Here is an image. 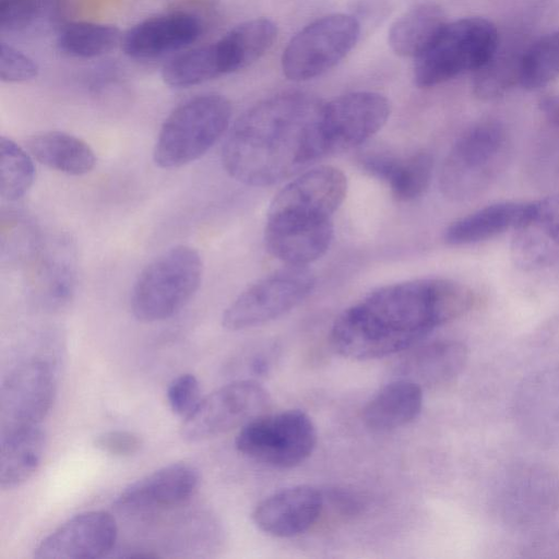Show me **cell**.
<instances>
[{
  "instance_id": "obj_21",
  "label": "cell",
  "mask_w": 559,
  "mask_h": 559,
  "mask_svg": "<svg viewBox=\"0 0 559 559\" xmlns=\"http://www.w3.org/2000/svg\"><path fill=\"white\" fill-rule=\"evenodd\" d=\"M467 347L457 341H438L411 350L397 365V378L432 388L454 380L466 366Z\"/></svg>"
},
{
  "instance_id": "obj_6",
  "label": "cell",
  "mask_w": 559,
  "mask_h": 559,
  "mask_svg": "<svg viewBox=\"0 0 559 559\" xmlns=\"http://www.w3.org/2000/svg\"><path fill=\"white\" fill-rule=\"evenodd\" d=\"M202 274V259L194 248L179 245L164 251L141 271L133 284V316L142 322L173 317L197 293Z\"/></svg>"
},
{
  "instance_id": "obj_16",
  "label": "cell",
  "mask_w": 559,
  "mask_h": 559,
  "mask_svg": "<svg viewBox=\"0 0 559 559\" xmlns=\"http://www.w3.org/2000/svg\"><path fill=\"white\" fill-rule=\"evenodd\" d=\"M513 416L533 442L548 447L559 443V367L536 371L520 383Z\"/></svg>"
},
{
  "instance_id": "obj_10",
  "label": "cell",
  "mask_w": 559,
  "mask_h": 559,
  "mask_svg": "<svg viewBox=\"0 0 559 559\" xmlns=\"http://www.w3.org/2000/svg\"><path fill=\"white\" fill-rule=\"evenodd\" d=\"M357 19L346 13L321 16L295 34L282 55L284 75L293 81L317 78L334 68L355 47Z\"/></svg>"
},
{
  "instance_id": "obj_26",
  "label": "cell",
  "mask_w": 559,
  "mask_h": 559,
  "mask_svg": "<svg viewBox=\"0 0 559 559\" xmlns=\"http://www.w3.org/2000/svg\"><path fill=\"white\" fill-rule=\"evenodd\" d=\"M277 36L276 24L266 17L245 21L215 41L225 74L248 68L260 59Z\"/></svg>"
},
{
  "instance_id": "obj_12",
  "label": "cell",
  "mask_w": 559,
  "mask_h": 559,
  "mask_svg": "<svg viewBox=\"0 0 559 559\" xmlns=\"http://www.w3.org/2000/svg\"><path fill=\"white\" fill-rule=\"evenodd\" d=\"M271 397L254 379H237L201 399L185 418L180 433L186 441H203L235 428L266 413Z\"/></svg>"
},
{
  "instance_id": "obj_4",
  "label": "cell",
  "mask_w": 559,
  "mask_h": 559,
  "mask_svg": "<svg viewBox=\"0 0 559 559\" xmlns=\"http://www.w3.org/2000/svg\"><path fill=\"white\" fill-rule=\"evenodd\" d=\"M511 139L506 126L485 119L466 129L445 156L439 176L442 194L453 202L484 193L506 169Z\"/></svg>"
},
{
  "instance_id": "obj_1",
  "label": "cell",
  "mask_w": 559,
  "mask_h": 559,
  "mask_svg": "<svg viewBox=\"0 0 559 559\" xmlns=\"http://www.w3.org/2000/svg\"><path fill=\"white\" fill-rule=\"evenodd\" d=\"M473 302V292L449 278L386 285L344 310L330 341L344 357L382 358L413 347L437 326L467 312Z\"/></svg>"
},
{
  "instance_id": "obj_24",
  "label": "cell",
  "mask_w": 559,
  "mask_h": 559,
  "mask_svg": "<svg viewBox=\"0 0 559 559\" xmlns=\"http://www.w3.org/2000/svg\"><path fill=\"white\" fill-rule=\"evenodd\" d=\"M423 388L396 378L381 388L362 412L365 425L374 431H389L414 421L421 412Z\"/></svg>"
},
{
  "instance_id": "obj_33",
  "label": "cell",
  "mask_w": 559,
  "mask_h": 559,
  "mask_svg": "<svg viewBox=\"0 0 559 559\" xmlns=\"http://www.w3.org/2000/svg\"><path fill=\"white\" fill-rule=\"evenodd\" d=\"M64 0H0V28L26 33L53 24Z\"/></svg>"
},
{
  "instance_id": "obj_5",
  "label": "cell",
  "mask_w": 559,
  "mask_h": 559,
  "mask_svg": "<svg viewBox=\"0 0 559 559\" xmlns=\"http://www.w3.org/2000/svg\"><path fill=\"white\" fill-rule=\"evenodd\" d=\"M231 104L221 94L195 95L174 108L164 120L153 158L162 168H178L203 156L226 132Z\"/></svg>"
},
{
  "instance_id": "obj_3",
  "label": "cell",
  "mask_w": 559,
  "mask_h": 559,
  "mask_svg": "<svg viewBox=\"0 0 559 559\" xmlns=\"http://www.w3.org/2000/svg\"><path fill=\"white\" fill-rule=\"evenodd\" d=\"M346 191V177L336 167L320 166L300 174L272 200L264 234L297 240H332V217Z\"/></svg>"
},
{
  "instance_id": "obj_9",
  "label": "cell",
  "mask_w": 559,
  "mask_h": 559,
  "mask_svg": "<svg viewBox=\"0 0 559 559\" xmlns=\"http://www.w3.org/2000/svg\"><path fill=\"white\" fill-rule=\"evenodd\" d=\"M503 522L522 534L538 535L559 521V479L540 467L519 465L508 471L497 489Z\"/></svg>"
},
{
  "instance_id": "obj_30",
  "label": "cell",
  "mask_w": 559,
  "mask_h": 559,
  "mask_svg": "<svg viewBox=\"0 0 559 559\" xmlns=\"http://www.w3.org/2000/svg\"><path fill=\"white\" fill-rule=\"evenodd\" d=\"M122 33L111 24L74 21L58 28L56 46L68 57L90 59L104 56L120 45Z\"/></svg>"
},
{
  "instance_id": "obj_18",
  "label": "cell",
  "mask_w": 559,
  "mask_h": 559,
  "mask_svg": "<svg viewBox=\"0 0 559 559\" xmlns=\"http://www.w3.org/2000/svg\"><path fill=\"white\" fill-rule=\"evenodd\" d=\"M202 33L200 20L188 12L175 11L142 20L123 34L120 47L132 59H154L194 43Z\"/></svg>"
},
{
  "instance_id": "obj_19",
  "label": "cell",
  "mask_w": 559,
  "mask_h": 559,
  "mask_svg": "<svg viewBox=\"0 0 559 559\" xmlns=\"http://www.w3.org/2000/svg\"><path fill=\"white\" fill-rule=\"evenodd\" d=\"M324 495L309 485L292 486L260 501L252 512L255 526L274 537H293L308 531L319 519Z\"/></svg>"
},
{
  "instance_id": "obj_2",
  "label": "cell",
  "mask_w": 559,
  "mask_h": 559,
  "mask_svg": "<svg viewBox=\"0 0 559 559\" xmlns=\"http://www.w3.org/2000/svg\"><path fill=\"white\" fill-rule=\"evenodd\" d=\"M323 103L305 93H284L248 108L231 126L222 164L235 180L265 187L322 158Z\"/></svg>"
},
{
  "instance_id": "obj_17",
  "label": "cell",
  "mask_w": 559,
  "mask_h": 559,
  "mask_svg": "<svg viewBox=\"0 0 559 559\" xmlns=\"http://www.w3.org/2000/svg\"><path fill=\"white\" fill-rule=\"evenodd\" d=\"M510 257L525 272L559 262V193L530 202L522 223L513 230Z\"/></svg>"
},
{
  "instance_id": "obj_27",
  "label": "cell",
  "mask_w": 559,
  "mask_h": 559,
  "mask_svg": "<svg viewBox=\"0 0 559 559\" xmlns=\"http://www.w3.org/2000/svg\"><path fill=\"white\" fill-rule=\"evenodd\" d=\"M447 23L440 5L433 2L417 3L391 25L389 46L401 57L416 59L428 49Z\"/></svg>"
},
{
  "instance_id": "obj_36",
  "label": "cell",
  "mask_w": 559,
  "mask_h": 559,
  "mask_svg": "<svg viewBox=\"0 0 559 559\" xmlns=\"http://www.w3.org/2000/svg\"><path fill=\"white\" fill-rule=\"evenodd\" d=\"M166 395L170 409L186 418L201 401L199 381L191 373L180 374L169 383Z\"/></svg>"
},
{
  "instance_id": "obj_37",
  "label": "cell",
  "mask_w": 559,
  "mask_h": 559,
  "mask_svg": "<svg viewBox=\"0 0 559 559\" xmlns=\"http://www.w3.org/2000/svg\"><path fill=\"white\" fill-rule=\"evenodd\" d=\"M93 444L108 455L126 457L140 451L142 439L131 431L110 430L98 435Z\"/></svg>"
},
{
  "instance_id": "obj_35",
  "label": "cell",
  "mask_w": 559,
  "mask_h": 559,
  "mask_svg": "<svg viewBox=\"0 0 559 559\" xmlns=\"http://www.w3.org/2000/svg\"><path fill=\"white\" fill-rule=\"evenodd\" d=\"M39 71L38 64L29 56L0 41V80L4 83H21L33 80Z\"/></svg>"
},
{
  "instance_id": "obj_8",
  "label": "cell",
  "mask_w": 559,
  "mask_h": 559,
  "mask_svg": "<svg viewBox=\"0 0 559 559\" xmlns=\"http://www.w3.org/2000/svg\"><path fill=\"white\" fill-rule=\"evenodd\" d=\"M317 444V429L300 409L262 414L242 426L235 447L245 456L276 468H292L305 462Z\"/></svg>"
},
{
  "instance_id": "obj_32",
  "label": "cell",
  "mask_w": 559,
  "mask_h": 559,
  "mask_svg": "<svg viewBox=\"0 0 559 559\" xmlns=\"http://www.w3.org/2000/svg\"><path fill=\"white\" fill-rule=\"evenodd\" d=\"M559 76V29L528 45L524 51L520 83L524 90L536 91Z\"/></svg>"
},
{
  "instance_id": "obj_39",
  "label": "cell",
  "mask_w": 559,
  "mask_h": 559,
  "mask_svg": "<svg viewBox=\"0 0 559 559\" xmlns=\"http://www.w3.org/2000/svg\"><path fill=\"white\" fill-rule=\"evenodd\" d=\"M538 108L545 118L559 129V95H544L538 100Z\"/></svg>"
},
{
  "instance_id": "obj_13",
  "label": "cell",
  "mask_w": 559,
  "mask_h": 559,
  "mask_svg": "<svg viewBox=\"0 0 559 559\" xmlns=\"http://www.w3.org/2000/svg\"><path fill=\"white\" fill-rule=\"evenodd\" d=\"M389 116V100L376 92H353L323 104L320 115L323 157L364 143L385 124Z\"/></svg>"
},
{
  "instance_id": "obj_25",
  "label": "cell",
  "mask_w": 559,
  "mask_h": 559,
  "mask_svg": "<svg viewBox=\"0 0 559 559\" xmlns=\"http://www.w3.org/2000/svg\"><path fill=\"white\" fill-rule=\"evenodd\" d=\"M528 206L530 202L515 201L486 205L449 225L444 231V240L452 246H463L514 230L524 219Z\"/></svg>"
},
{
  "instance_id": "obj_29",
  "label": "cell",
  "mask_w": 559,
  "mask_h": 559,
  "mask_svg": "<svg viewBox=\"0 0 559 559\" xmlns=\"http://www.w3.org/2000/svg\"><path fill=\"white\" fill-rule=\"evenodd\" d=\"M527 46L498 43L488 61L474 72L472 87L474 95L481 100H492L503 96L520 83L521 63Z\"/></svg>"
},
{
  "instance_id": "obj_31",
  "label": "cell",
  "mask_w": 559,
  "mask_h": 559,
  "mask_svg": "<svg viewBox=\"0 0 559 559\" xmlns=\"http://www.w3.org/2000/svg\"><path fill=\"white\" fill-rule=\"evenodd\" d=\"M224 74L216 44H207L185 50L162 68L164 83L174 88H188Z\"/></svg>"
},
{
  "instance_id": "obj_28",
  "label": "cell",
  "mask_w": 559,
  "mask_h": 559,
  "mask_svg": "<svg viewBox=\"0 0 559 559\" xmlns=\"http://www.w3.org/2000/svg\"><path fill=\"white\" fill-rule=\"evenodd\" d=\"M26 145L40 164L68 175H85L96 164L95 153L85 141L62 131L36 133Z\"/></svg>"
},
{
  "instance_id": "obj_15",
  "label": "cell",
  "mask_w": 559,
  "mask_h": 559,
  "mask_svg": "<svg viewBox=\"0 0 559 559\" xmlns=\"http://www.w3.org/2000/svg\"><path fill=\"white\" fill-rule=\"evenodd\" d=\"M117 524L106 511H86L72 516L35 548L36 559H97L110 552Z\"/></svg>"
},
{
  "instance_id": "obj_23",
  "label": "cell",
  "mask_w": 559,
  "mask_h": 559,
  "mask_svg": "<svg viewBox=\"0 0 559 559\" xmlns=\"http://www.w3.org/2000/svg\"><path fill=\"white\" fill-rule=\"evenodd\" d=\"M46 449L40 425L1 431L0 487L13 489L28 480L39 467Z\"/></svg>"
},
{
  "instance_id": "obj_20",
  "label": "cell",
  "mask_w": 559,
  "mask_h": 559,
  "mask_svg": "<svg viewBox=\"0 0 559 559\" xmlns=\"http://www.w3.org/2000/svg\"><path fill=\"white\" fill-rule=\"evenodd\" d=\"M199 480V471L192 464L171 463L130 484L117 497L115 506L124 512L178 506L193 495Z\"/></svg>"
},
{
  "instance_id": "obj_11",
  "label": "cell",
  "mask_w": 559,
  "mask_h": 559,
  "mask_svg": "<svg viewBox=\"0 0 559 559\" xmlns=\"http://www.w3.org/2000/svg\"><path fill=\"white\" fill-rule=\"evenodd\" d=\"M305 266H292L266 275L241 292L225 309L222 325L230 331L254 328L289 312L314 287Z\"/></svg>"
},
{
  "instance_id": "obj_14",
  "label": "cell",
  "mask_w": 559,
  "mask_h": 559,
  "mask_svg": "<svg viewBox=\"0 0 559 559\" xmlns=\"http://www.w3.org/2000/svg\"><path fill=\"white\" fill-rule=\"evenodd\" d=\"M56 391L50 362L35 358L17 365L0 389L1 431L39 425L53 404Z\"/></svg>"
},
{
  "instance_id": "obj_38",
  "label": "cell",
  "mask_w": 559,
  "mask_h": 559,
  "mask_svg": "<svg viewBox=\"0 0 559 559\" xmlns=\"http://www.w3.org/2000/svg\"><path fill=\"white\" fill-rule=\"evenodd\" d=\"M329 499L333 507L344 513H356L361 507V503L355 495L344 490L332 491Z\"/></svg>"
},
{
  "instance_id": "obj_22",
  "label": "cell",
  "mask_w": 559,
  "mask_h": 559,
  "mask_svg": "<svg viewBox=\"0 0 559 559\" xmlns=\"http://www.w3.org/2000/svg\"><path fill=\"white\" fill-rule=\"evenodd\" d=\"M359 162L367 173L385 181L400 201L420 197L429 186L433 169V159L426 152L406 158L372 152L365 154Z\"/></svg>"
},
{
  "instance_id": "obj_34",
  "label": "cell",
  "mask_w": 559,
  "mask_h": 559,
  "mask_svg": "<svg viewBox=\"0 0 559 559\" xmlns=\"http://www.w3.org/2000/svg\"><path fill=\"white\" fill-rule=\"evenodd\" d=\"M35 168L31 155L13 140L0 138V195L7 201L21 199L32 187Z\"/></svg>"
},
{
  "instance_id": "obj_7",
  "label": "cell",
  "mask_w": 559,
  "mask_h": 559,
  "mask_svg": "<svg viewBox=\"0 0 559 559\" xmlns=\"http://www.w3.org/2000/svg\"><path fill=\"white\" fill-rule=\"evenodd\" d=\"M499 39L495 24L484 17L447 23L428 49L415 59L414 83L427 88L477 71L491 57Z\"/></svg>"
}]
</instances>
